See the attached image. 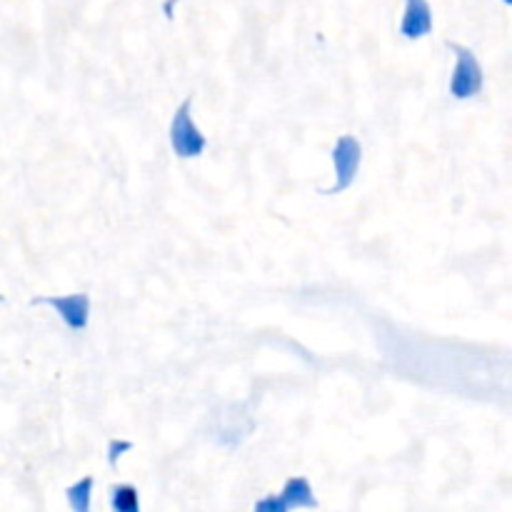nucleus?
<instances>
[{
	"label": "nucleus",
	"mask_w": 512,
	"mask_h": 512,
	"mask_svg": "<svg viewBox=\"0 0 512 512\" xmlns=\"http://www.w3.org/2000/svg\"><path fill=\"white\" fill-rule=\"evenodd\" d=\"M0 300H3V295H0Z\"/></svg>",
	"instance_id": "nucleus-6"
},
{
	"label": "nucleus",
	"mask_w": 512,
	"mask_h": 512,
	"mask_svg": "<svg viewBox=\"0 0 512 512\" xmlns=\"http://www.w3.org/2000/svg\"><path fill=\"white\" fill-rule=\"evenodd\" d=\"M448 48L455 53V68L453 75H450V95H453L455 100L475 98L485 85V75L478 58H475L473 50L465 48V45L448 43Z\"/></svg>",
	"instance_id": "nucleus-2"
},
{
	"label": "nucleus",
	"mask_w": 512,
	"mask_h": 512,
	"mask_svg": "<svg viewBox=\"0 0 512 512\" xmlns=\"http://www.w3.org/2000/svg\"><path fill=\"white\" fill-rule=\"evenodd\" d=\"M33 305H50L60 315L65 325L75 333L88 328L90 320V295L88 293H70V295H43L35 298Z\"/></svg>",
	"instance_id": "nucleus-4"
},
{
	"label": "nucleus",
	"mask_w": 512,
	"mask_h": 512,
	"mask_svg": "<svg viewBox=\"0 0 512 512\" xmlns=\"http://www.w3.org/2000/svg\"><path fill=\"white\" fill-rule=\"evenodd\" d=\"M170 148L180 160L200 158L208 148V138L200 133L193 120V98H185L173 113V120H170Z\"/></svg>",
	"instance_id": "nucleus-1"
},
{
	"label": "nucleus",
	"mask_w": 512,
	"mask_h": 512,
	"mask_svg": "<svg viewBox=\"0 0 512 512\" xmlns=\"http://www.w3.org/2000/svg\"><path fill=\"white\" fill-rule=\"evenodd\" d=\"M333 168H335V185L333 188L323 190L325 195H338L353 188L355 178L360 173V163H363V145L355 135H340L333 145Z\"/></svg>",
	"instance_id": "nucleus-3"
},
{
	"label": "nucleus",
	"mask_w": 512,
	"mask_h": 512,
	"mask_svg": "<svg viewBox=\"0 0 512 512\" xmlns=\"http://www.w3.org/2000/svg\"><path fill=\"white\" fill-rule=\"evenodd\" d=\"M405 15L400 23V33L410 40H420L433 30V10L428 0H405Z\"/></svg>",
	"instance_id": "nucleus-5"
}]
</instances>
